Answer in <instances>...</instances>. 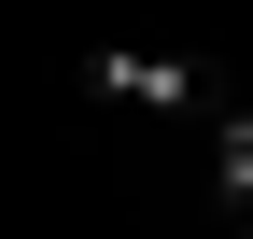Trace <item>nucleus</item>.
Segmentation results:
<instances>
[{
    "mask_svg": "<svg viewBox=\"0 0 253 239\" xmlns=\"http://www.w3.org/2000/svg\"><path fill=\"white\" fill-rule=\"evenodd\" d=\"M197 239H211V225H197Z\"/></svg>",
    "mask_w": 253,
    "mask_h": 239,
    "instance_id": "nucleus-3",
    "label": "nucleus"
},
{
    "mask_svg": "<svg viewBox=\"0 0 253 239\" xmlns=\"http://www.w3.org/2000/svg\"><path fill=\"white\" fill-rule=\"evenodd\" d=\"M211 197L253 211V113H211Z\"/></svg>",
    "mask_w": 253,
    "mask_h": 239,
    "instance_id": "nucleus-2",
    "label": "nucleus"
},
{
    "mask_svg": "<svg viewBox=\"0 0 253 239\" xmlns=\"http://www.w3.org/2000/svg\"><path fill=\"white\" fill-rule=\"evenodd\" d=\"M84 84H99L113 113H155V127H211V71H197V56H169V42H99V56H84Z\"/></svg>",
    "mask_w": 253,
    "mask_h": 239,
    "instance_id": "nucleus-1",
    "label": "nucleus"
}]
</instances>
